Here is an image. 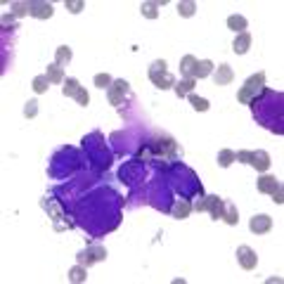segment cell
<instances>
[{
	"mask_svg": "<svg viewBox=\"0 0 284 284\" xmlns=\"http://www.w3.org/2000/svg\"><path fill=\"white\" fill-rule=\"evenodd\" d=\"M168 64L163 62V59H156V62H152V67H149V81L154 83L156 88H161V90H168V88H173L176 85V78L168 74Z\"/></svg>",
	"mask_w": 284,
	"mask_h": 284,
	"instance_id": "6da1fadb",
	"label": "cell"
},
{
	"mask_svg": "<svg viewBox=\"0 0 284 284\" xmlns=\"http://www.w3.org/2000/svg\"><path fill=\"white\" fill-rule=\"evenodd\" d=\"M258 192L260 194H270L272 197V202L275 204H284V189H282V185H280V180L275 176H263L258 178Z\"/></svg>",
	"mask_w": 284,
	"mask_h": 284,
	"instance_id": "7a4b0ae2",
	"label": "cell"
},
{
	"mask_svg": "<svg viewBox=\"0 0 284 284\" xmlns=\"http://www.w3.org/2000/svg\"><path fill=\"white\" fill-rule=\"evenodd\" d=\"M107 258V249L104 246H100V244H90L88 249H83L81 254L76 256V263H81L85 268H90L95 263H102Z\"/></svg>",
	"mask_w": 284,
	"mask_h": 284,
	"instance_id": "3957f363",
	"label": "cell"
},
{
	"mask_svg": "<svg viewBox=\"0 0 284 284\" xmlns=\"http://www.w3.org/2000/svg\"><path fill=\"white\" fill-rule=\"evenodd\" d=\"M237 263L242 265V270H256V265H258L256 251L251 246H246V244L237 246Z\"/></svg>",
	"mask_w": 284,
	"mask_h": 284,
	"instance_id": "277c9868",
	"label": "cell"
},
{
	"mask_svg": "<svg viewBox=\"0 0 284 284\" xmlns=\"http://www.w3.org/2000/svg\"><path fill=\"white\" fill-rule=\"evenodd\" d=\"M128 81H123V78H119V81H114L111 85H109L107 90V97H109V104H121V100L128 95Z\"/></svg>",
	"mask_w": 284,
	"mask_h": 284,
	"instance_id": "5b68a950",
	"label": "cell"
},
{
	"mask_svg": "<svg viewBox=\"0 0 284 284\" xmlns=\"http://www.w3.org/2000/svg\"><path fill=\"white\" fill-rule=\"evenodd\" d=\"M249 230L254 232V234H268L272 230V218L265 216V213H258L249 220Z\"/></svg>",
	"mask_w": 284,
	"mask_h": 284,
	"instance_id": "8992f818",
	"label": "cell"
},
{
	"mask_svg": "<svg viewBox=\"0 0 284 284\" xmlns=\"http://www.w3.org/2000/svg\"><path fill=\"white\" fill-rule=\"evenodd\" d=\"M249 166H254L258 173H265L268 168H270V154L268 152H263V149H251V154H249Z\"/></svg>",
	"mask_w": 284,
	"mask_h": 284,
	"instance_id": "52a82bcc",
	"label": "cell"
},
{
	"mask_svg": "<svg viewBox=\"0 0 284 284\" xmlns=\"http://www.w3.org/2000/svg\"><path fill=\"white\" fill-rule=\"evenodd\" d=\"M28 5H31V17H36V19H50L54 12V7L45 0H31Z\"/></svg>",
	"mask_w": 284,
	"mask_h": 284,
	"instance_id": "ba28073f",
	"label": "cell"
},
{
	"mask_svg": "<svg viewBox=\"0 0 284 284\" xmlns=\"http://www.w3.org/2000/svg\"><path fill=\"white\" fill-rule=\"evenodd\" d=\"M234 81V71L230 64H218V69L213 71V83L216 85H230Z\"/></svg>",
	"mask_w": 284,
	"mask_h": 284,
	"instance_id": "9c48e42d",
	"label": "cell"
},
{
	"mask_svg": "<svg viewBox=\"0 0 284 284\" xmlns=\"http://www.w3.org/2000/svg\"><path fill=\"white\" fill-rule=\"evenodd\" d=\"M206 211L213 216V220H218V218H223V211H225V202L218 197V194H206Z\"/></svg>",
	"mask_w": 284,
	"mask_h": 284,
	"instance_id": "30bf717a",
	"label": "cell"
},
{
	"mask_svg": "<svg viewBox=\"0 0 284 284\" xmlns=\"http://www.w3.org/2000/svg\"><path fill=\"white\" fill-rule=\"evenodd\" d=\"M211 74H213V62L211 59H197V64L192 69V78L197 81V78H206Z\"/></svg>",
	"mask_w": 284,
	"mask_h": 284,
	"instance_id": "8fae6325",
	"label": "cell"
},
{
	"mask_svg": "<svg viewBox=\"0 0 284 284\" xmlns=\"http://www.w3.org/2000/svg\"><path fill=\"white\" fill-rule=\"evenodd\" d=\"M249 48H251V33L249 31H242V33H237V38L232 43V50L237 54H246L249 52Z\"/></svg>",
	"mask_w": 284,
	"mask_h": 284,
	"instance_id": "7c38bea8",
	"label": "cell"
},
{
	"mask_svg": "<svg viewBox=\"0 0 284 284\" xmlns=\"http://www.w3.org/2000/svg\"><path fill=\"white\" fill-rule=\"evenodd\" d=\"M194 85H197V81H194V78H180V81H176L173 90H176L178 97H187V95H192Z\"/></svg>",
	"mask_w": 284,
	"mask_h": 284,
	"instance_id": "4fadbf2b",
	"label": "cell"
},
{
	"mask_svg": "<svg viewBox=\"0 0 284 284\" xmlns=\"http://www.w3.org/2000/svg\"><path fill=\"white\" fill-rule=\"evenodd\" d=\"M171 213H173V218L182 220V218H187L189 213H192V204H189L187 199H178V202L173 204V208H171Z\"/></svg>",
	"mask_w": 284,
	"mask_h": 284,
	"instance_id": "5bb4252c",
	"label": "cell"
},
{
	"mask_svg": "<svg viewBox=\"0 0 284 284\" xmlns=\"http://www.w3.org/2000/svg\"><path fill=\"white\" fill-rule=\"evenodd\" d=\"M194 64H197V57H194V54H185V57L180 59V76H182V78H192Z\"/></svg>",
	"mask_w": 284,
	"mask_h": 284,
	"instance_id": "9a60e30c",
	"label": "cell"
},
{
	"mask_svg": "<svg viewBox=\"0 0 284 284\" xmlns=\"http://www.w3.org/2000/svg\"><path fill=\"white\" fill-rule=\"evenodd\" d=\"M246 26H249V22H246V17H242V14H232V17H228V28H232L234 33L246 31Z\"/></svg>",
	"mask_w": 284,
	"mask_h": 284,
	"instance_id": "2e32d148",
	"label": "cell"
},
{
	"mask_svg": "<svg viewBox=\"0 0 284 284\" xmlns=\"http://www.w3.org/2000/svg\"><path fill=\"white\" fill-rule=\"evenodd\" d=\"M71 57H74L71 48H67V45H59V48L54 50V64L64 67V64H69V62H71Z\"/></svg>",
	"mask_w": 284,
	"mask_h": 284,
	"instance_id": "e0dca14e",
	"label": "cell"
},
{
	"mask_svg": "<svg viewBox=\"0 0 284 284\" xmlns=\"http://www.w3.org/2000/svg\"><path fill=\"white\" fill-rule=\"evenodd\" d=\"M161 5H166L163 0L161 2H142V5H140V12H142V17H147V19H156Z\"/></svg>",
	"mask_w": 284,
	"mask_h": 284,
	"instance_id": "ac0fdd59",
	"label": "cell"
},
{
	"mask_svg": "<svg viewBox=\"0 0 284 284\" xmlns=\"http://www.w3.org/2000/svg\"><path fill=\"white\" fill-rule=\"evenodd\" d=\"M45 76L50 78V83H64L67 81V78H64V69L59 67V64H50L48 71H45Z\"/></svg>",
	"mask_w": 284,
	"mask_h": 284,
	"instance_id": "d6986e66",
	"label": "cell"
},
{
	"mask_svg": "<svg viewBox=\"0 0 284 284\" xmlns=\"http://www.w3.org/2000/svg\"><path fill=\"white\" fill-rule=\"evenodd\" d=\"M85 270H88V268L78 263L76 268H71V270H69V280H71V282H74V284H81V282H85V280H88V272H85Z\"/></svg>",
	"mask_w": 284,
	"mask_h": 284,
	"instance_id": "ffe728a7",
	"label": "cell"
},
{
	"mask_svg": "<svg viewBox=\"0 0 284 284\" xmlns=\"http://www.w3.org/2000/svg\"><path fill=\"white\" fill-rule=\"evenodd\" d=\"M194 12H197V2H192V0L178 2V14H180V17L189 19V17H194Z\"/></svg>",
	"mask_w": 284,
	"mask_h": 284,
	"instance_id": "44dd1931",
	"label": "cell"
},
{
	"mask_svg": "<svg viewBox=\"0 0 284 284\" xmlns=\"http://www.w3.org/2000/svg\"><path fill=\"white\" fill-rule=\"evenodd\" d=\"M223 220H225L228 225H237V223H239V213H237V206H234V204H225Z\"/></svg>",
	"mask_w": 284,
	"mask_h": 284,
	"instance_id": "7402d4cb",
	"label": "cell"
},
{
	"mask_svg": "<svg viewBox=\"0 0 284 284\" xmlns=\"http://www.w3.org/2000/svg\"><path fill=\"white\" fill-rule=\"evenodd\" d=\"M258 93H260V90H254V88H246V85H244L242 90L237 93V100H239L242 104H251V102H256Z\"/></svg>",
	"mask_w": 284,
	"mask_h": 284,
	"instance_id": "603a6c76",
	"label": "cell"
},
{
	"mask_svg": "<svg viewBox=\"0 0 284 284\" xmlns=\"http://www.w3.org/2000/svg\"><path fill=\"white\" fill-rule=\"evenodd\" d=\"M232 161H234V152L232 149H220L218 152V166L220 168H230Z\"/></svg>",
	"mask_w": 284,
	"mask_h": 284,
	"instance_id": "cb8c5ba5",
	"label": "cell"
},
{
	"mask_svg": "<svg viewBox=\"0 0 284 284\" xmlns=\"http://www.w3.org/2000/svg\"><path fill=\"white\" fill-rule=\"evenodd\" d=\"M244 85H246V88H254V90H263V85H265V74L258 71V74H254L251 78H246Z\"/></svg>",
	"mask_w": 284,
	"mask_h": 284,
	"instance_id": "d4e9b609",
	"label": "cell"
},
{
	"mask_svg": "<svg viewBox=\"0 0 284 284\" xmlns=\"http://www.w3.org/2000/svg\"><path fill=\"white\" fill-rule=\"evenodd\" d=\"M78 90H81V83L76 81V78H67V81H64V85H62V93H64V97H74Z\"/></svg>",
	"mask_w": 284,
	"mask_h": 284,
	"instance_id": "484cf974",
	"label": "cell"
},
{
	"mask_svg": "<svg viewBox=\"0 0 284 284\" xmlns=\"http://www.w3.org/2000/svg\"><path fill=\"white\" fill-rule=\"evenodd\" d=\"M48 88H50V78H48L45 74H41V76H36V78H33V90H36L38 95L48 93Z\"/></svg>",
	"mask_w": 284,
	"mask_h": 284,
	"instance_id": "4316f807",
	"label": "cell"
},
{
	"mask_svg": "<svg viewBox=\"0 0 284 284\" xmlns=\"http://www.w3.org/2000/svg\"><path fill=\"white\" fill-rule=\"evenodd\" d=\"M10 10H12L14 17H24V14H31V5L28 2H10Z\"/></svg>",
	"mask_w": 284,
	"mask_h": 284,
	"instance_id": "83f0119b",
	"label": "cell"
},
{
	"mask_svg": "<svg viewBox=\"0 0 284 284\" xmlns=\"http://www.w3.org/2000/svg\"><path fill=\"white\" fill-rule=\"evenodd\" d=\"M187 97H189V104L197 109V111H208V107H211L208 100H204V97H199V95H187Z\"/></svg>",
	"mask_w": 284,
	"mask_h": 284,
	"instance_id": "f1b7e54d",
	"label": "cell"
},
{
	"mask_svg": "<svg viewBox=\"0 0 284 284\" xmlns=\"http://www.w3.org/2000/svg\"><path fill=\"white\" fill-rule=\"evenodd\" d=\"M93 83L97 85V88H102V90H104V88L109 90V85H111L114 81H111V76H109V74H95Z\"/></svg>",
	"mask_w": 284,
	"mask_h": 284,
	"instance_id": "f546056e",
	"label": "cell"
},
{
	"mask_svg": "<svg viewBox=\"0 0 284 284\" xmlns=\"http://www.w3.org/2000/svg\"><path fill=\"white\" fill-rule=\"evenodd\" d=\"M38 114V100H28L26 104H24V116L26 119H33Z\"/></svg>",
	"mask_w": 284,
	"mask_h": 284,
	"instance_id": "4dcf8cb0",
	"label": "cell"
},
{
	"mask_svg": "<svg viewBox=\"0 0 284 284\" xmlns=\"http://www.w3.org/2000/svg\"><path fill=\"white\" fill-rule=\"evenodd\" d=\"M64 5H67V10L71 14H78L83 7H85V2H83V0H64Z\"/></svg>",
	"mask_w": 284,
	"mask_h": 284,
	"instance_id": "1f68e13d",
	"label": "cell"
},
{
	"mask_svg": "<svg viewBox=\"0 0 284 284\" xmlns=\"http://www.w3.org/2000/svg\"><path fill=\"white\" fill-rule=\"evenodd\" d=\"M74 100H76V102H78L81 107H88V102H90V95L85 93V88L81 85V90H78V93L74 95Z\"/></svg>",
	"mask_w": 284,
	"mask_h": 284,
	"instance_id": "d6a6232c",
	"label": "cell"
},
{
	"mask_svg": "<svg viewBox=\"0 0 284 284\" xmlns=\"http://www.w3.org/2000/svg\"><path fill=\"white\" fill-rule=\"evenodd\" d=\"M249 154H251V149H239V152H234V161L249 163Z\"/></svg>",
	"mask_w": 284,
	"mask_h": 284,
	"instance_id": "836d02e7",
	"label": "cell"
},
{
	"mask_svg": "<svg viewBox=\"0 0 284 284\" xmlns=\"http://www.w3.org/2000/svg\"><path fill=\"white\" fill-rule=\"evenodd\" d=\"M206 197H199V202L194 204V206H192V211H197V213H202V211H206Z\"/></svg>",
	"mask_w": 284,
	"mask_h": 284,
	"instance_id": "e575fe53",
	"label": "cell"
}]
</instances>
